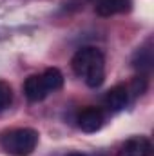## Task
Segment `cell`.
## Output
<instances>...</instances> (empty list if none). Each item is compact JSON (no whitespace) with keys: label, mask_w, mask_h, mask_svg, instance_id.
I'll use <instances>...</instances> for the list:
<instances>
[{"label":"cell","mask_w":154,"mask_h":156,"mask_svg":"<svg viewBox=\"0 0 154 156\" xmlns=\"http://www.w3.org/2000/svg\"><path fill=\"white\" fill-rule=\"evenodd\" d=\"M71 66L73 71L93 89L100 87L105 80V56L96 47H80L71 60Z\"/></svg>","instance_id":"obj_1"},{"label":"cell","mask_w":154,"mask_h":156,"mask_svg":"<svg viewBox=\"0 0 154 156\" xmlns=\"http://www.w3.org/2000/svg\"><path fill=\"white\" fill-rule=\"evenodd\" d=\"M131 7H132V0H94V11L100 16L129 13Z\"/></svg>","instance_id":"obj_6"},{"label":"cell","mask_w":154,"mask_h":156,"mask_svg":"<svg viewBox=\"0 0 154 156\" xmlns=\"http://www.w3.org/2000/svg\"><path fill=\"white\" fill-rule=\"evenodd\" d=\"M42 78H44V83L45 87L49 89V93H54L58 91L62 85H64V75L60 73V69L56 67H49L42 73Z\"/></svg>","instance_id":"obj_9"},{"label":"cell","mask_w":154,"mask_h":156,"mask_svg":"<svg viewBox=\"0 0 154 156\" xmlns=\"http://www.w3.org/2000/svg\"><path fill=\"white\" fill-rule=\"evenodd\" d=\"M67 156H87V154H82V153H71V154H67Z\"/></svg>","instance_id":"obj_12"},{"label":"cell","mask_w":154,"mask_h":156,"mask_svg":"<svg viewBox=\"0 0 154 156\" xmlns=\"http://www.w3.org/2000/svg\"><path fill=\"white\" fill-rule=\"evenodd\" d=\"M132 93L138 96V94H143L145 93V89H147V80H145V76L143 75H140V76H136L134 80H132Z\"/></svg>","instance_id":"obj_11"},{"label":"cell","mask_w":154,"mask_h":156,"mask_svg":"<svg viewBox=\"0 0 154 156\" xmlns=\"http://www.w3.org/2000/svg\"><path fill=\"white\" fill-rule=\"evenodd\" d=\"M132 64H134L136 69H140V73H149L151 67H152V51H151V47H140L134 55Z\"/></svg>","instance_id":"obj_8"},{"label":"cell","mask_w":154,"mask_h":156,"mask_svg":"<svg viewBox=\"0 0 154 156\" xmlns=\"http://www.w3.org/2000/svg\"><path fill=\"white\" fill-rule=\"evenodd\" d=\"M127 102H129V89L123 83H118L114 87H111L105 93V96H103V104H105V107L111 113L123 111L125 105H127Z\"/></svg>","instance_id":"obj_5"},{"label":"cell","mask_w":154,"mask_h":156,"mask_svg":"<svg viewBox=\"0 0 154 156\" xmlns=\"http://www.w3.org/2000/svg\"><path fill=\"white\" fill-rule=\"evenodd\" d=\"M13 102V89L7 82L0 80V111L7 109Z\"/></svg>","instance_id":"obj_10"},{"label":"cell","mask_w":154,"mask_h":156,"mask_svg":"<svg viewBox=\"0 0 154 156\" xmlns=\"http://www.w3.org/2000/svg\"><path fill=\"white\" fill-rule=\"evenodd\" d=\"M2 149L11 156H29L38 145V133L31 127H18L2 133Z\"/></svg>","instance_id":"obj_2"},{"label":"cell","mask_w":154,"mask_h":156,"mask_svg":"<svg viewBox=\"0 0 154 156\" xmlns=\"http://www.w3.org/2000/svg\"><path fill=\"white\" fill-rule=\"evenodd\" d=\"M152 144L147 136H132L123 142L116 156H151Z\"/></svg>","instance_id":"obj_3"},{"label":"cell","mask_w":154,"mask_h":156,"mask_svg":"<svg viewBox=\"0 0 154 156\" xmlns=\"http://www.w3.org/2000/svg\"><path fill=\"white\" fill-rule=\"evenodd\" d=\"M103 113L100 107H85L78 115V127L83 133H96L103 125Z\"/></svg>","instance_id":"obj_4"},{"label":"cell","mask_w":154,"mask_h":156,"mask_svg":"<svg viewBox=\"0 0 154 156\" xmlns=\"http://www.w3.org/2000/svg\"><path fill=\"white\" fill-rule=\"evenodd\" d=\"M24 94L31 102H42L49 94V89L45 87L42 75H31L24 82Z\"/></svg>","instance_id":"obj_7"}]
</instances>
